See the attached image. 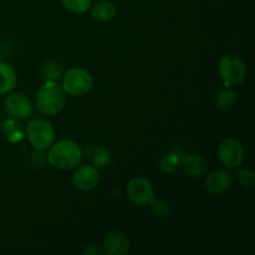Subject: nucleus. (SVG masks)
Instances as JSON below:
<instances>
[{"mask_svg":"<svg viewBox=\"0 0 255 255\" xmlns=\"http://www.w3.org/2000/svg\"><path fill=\"white\" fill-rule=\"evenodd\" d=\"M82 152L79 144L71 139L52 143L47 153V162L59 171H69L81 162Z\"/></svg>","mask_w":255,"mask_h":255,"instance_id":"1","label":"nucleus"},{"mask_svg":"<svg viewBox=\"0 0 255 255\" xmlns=\"http://www.w3.org/2000/svg\"><path fill=\"white\" fill-rule=\"evenodd\" d=\"M66 104V94L57 82L46 81L36 95V106L47 116H54L62 111Z\"/></svg>","mask_w":255,"mask_h":255,"instance_id":"2","label":"nucleus"},{"mask_svg":"<svg viewBox=\"0 0 255 255\" xmlns=\"http://www.w3.org/2000/svg\"><path fill=\"white\" fill-rule=\"evenodd\" d=\"M62 90L70 96H84L94 87V77L82 67H72L62 75Z\"/></svg>","mask_w":255,"mask_h":255,"instance_id":"3","label":"nucleus"},{"mask_svg":"<svg viewBox=\"0 0 255 255\" xmlns=\"http://www.w3.org/2000/svg\"><path fill=\"white\" fill-rule=\"evenodd\" d=\"M219 77L226 87H234L246 80L247 65L243 59L234 54L222 57L218 65Z\"/></svg>","mask_w":255,"mask_h":255,"instance_id":"4","label":"nucleus"},{"mask_svg":"<svg viewBox=\"0 0 255 255\" xmlns=\"http://www.w3.org/2000/svg\"><path fill=\"white\" fill-rule=\"evenodd\" d=\"M26 137L37 151H46L55 142V129L45 119H32L26 126Z\"/></svg>","mask_w":255,"mask_h":255,"instance_id":"5","label":"nucleus"},{"mask_svg":"<svg viewBox=\"0 0 255 255\" xmlns=\"http://www.w3.org/2000/svg\"><path fill=\"white\" fill-rule=\"evenodd\" d=\"M246 158V149L238 138L228 137L218 147V159L224 168L236 169L243 164Z\"/></svg>","mask_w":255,"mask_h":255,"instance_id":"6","label":"nucleus"},{"mask_svg":"<svg viewBox=\"0 0 255 255\" xmlns=\"http://www.w3.org/2000/svg\"><path fill=\"white\" fill-rule=\"evenodd\" d=\"M127 196L129 201L138 207L154 203V191L151 182L144 177H134L127 184Z\"/></svg>","mask_w":255,"mask_h":255,"instance_id":"7","label":"nucleus"},{"mask_svg":"<svg viewBox=\"0 0 255 255\" xmlns=\"http://www.w3.org/2000/svg\"><path fill=\"white\" fill-rule=\"evenodd\" d=\"M100 178L101 176H100L99 168L94 164H86L76 169L72 176V183L75 188L79 191L89 192L96 188L97 184L100 183Z\"/></svg>","mask_w":255,"mask_h":255,"instance_id":"8","label":"nucleus"},{"mask_svg":"<svg viewBox=\"0 0 255 255\" xmlns=\"http://www.w3.org/2000/svg\"><path fill=\"white\" fill-rule=\"evenodd\" d=\"M5 109L12 119L16 120H25L32 115V104L21 92L9 95L5 100Z\"/></svg>","mask_w":255,"mask_h":255,"instance_id":"9","label":"nucleus"},{"mask_svg":"<svg viewBox=\"0 0 255 255\" xmlns=\"http://www.w3.org/2000/svg\"><path fill=\"white\" fill-rule=\"evenodd\" d=\"M234 177L227 168L214 169L211 173L207 174L204 186L208 192L213 194L224 193L233 186Z\"/></svg>","mask_w":255,"mask_h":255,"instance_id":"10","label":"nucleus"},{"mask_svg":"<svg viewBox=\"0 0 255 255\" xmlns=\"http://www.w3.org/2000/svg\"><path fill=\"white\" fill-rule=\"evenodd\" d=\"M104 251L107 255H125L129 252V239L125 233L114 231L104 241Z\"/></svg>","mask_w":255,"mask_h":255,"instance_id":"11","label":"nucleus"},{"mask_svg":"<svg viewBox=\"0 0 255 255\" xmlns=\"http://www.w3.org/2000/svg\"><path fill=\"white\" fill-rule=\"evenodd\" d=\"M183 169L192 177H203L208 172L209 164L201 153H191L182 162Z\"/></svg>","mask_w":255,"mask_h":255,"instance_id":"12","label":"nucleus"},{"mask_svg":"<svg viewBox=\"0 0 255 255\" xmlns=\"http://www.w3.org/2000/svg\"><path fill=\"white\" fill-rule=\"evenodd\" d=\"M90 9H91L92 19L97 20V21H110L117 14L116 5L107 0H102L95 5H91Z\"/></svg>","mask_w":255,"mask_h":255,"instance_id":"13","label":"nucleus"},{"mask_svg":"<svg viewBox=\"0 0 255 255\" xmlns=\"http://www.w3.org/2000/svg\"><path fill=\"white\" fill-rule=\"evenodd\" d=\"M16 81L15 70L6 62H0V95H6L12 91Z\"/></svg>","mask_w":255,"mask_h":255,"instance_id":"14","label":"nucleus"},{"mask_svg":"<svg viewBox=\"0 0 255 255\" xmlns=\"http://www.w3.org/2000/svg\"><path fill=\"white\" fill-rule=\"evenodd\" d=\"M236 101L237 92L236 90H233V87H227V89L222 90L216 96V106L221 110L231 109Z\"/></svg>","mask_w":255,"mask_h":255,"instance_id":"15","label":"nucleus"},{"mask_svg":"<svg viewBox=\"0 0 255 255\" xmlns=\"http://www.w3.org/2000/svg\"><path fill=\"white\" fill-rule=\"evenodd\" d=\"M64 75V70L56 61H47L42 67V76L46 81L57 82Z\"/></svg>","mask_w":255,"mask_h":255,"instance_id":"16","label":"nucleus"},{"mask_svg":"<svg viewBox=\"0 0 255 255\" xmlns=\"http://www.w3.org/2000/svg\"><path fill=\"white\" fill-rule=\"evenodd\" d=\"M61 1L69 11L75 14H84L90 10L92 5V0H61Z\"/></svg>","mask_w":255,"mask_h":255,"instance_id":"17","label":"nucleus"},{"mask_svg":"<svg viewBox=\"0 0 255 255\" xmlns=\"http://www.w3.org/2000/svg\"><path fill=\"white\" fill-rule=\"evenodd\" d=\"M236 178L238 183L243 188H253L255 184V174L252 169L249 168H239L237 169Z\"/></svg>","mask_w":255,"mask_h":255,"instance_id":"18","label":"nucleus"},{"mask_svg":"<svg viewBox=\"0 0 255 255\" xmlns=\"http://www.w3.org/2000/svg\"><path fill=\"white\" fill-rule=\"evenodd\" d=\"M111 161V153H110L109 149L106 148H99L96 149V152L94 153L92 157V162H94V166L100 168V167H105L110 163Z\"/></svg>","mask_w":255,"mask_h":255,"instance_id":"19","label":"nucleus"},{"mask_svg":"<svg viewBox=\"0 0 255 255\" xmlns=\"http://www.w3.org/2000/svg\"><path fill=\"white\" fill-rule=\"evenodd\" d=\"M177 164H178V157H176L174 154H168V156L163 157L161 161V169L163 172H173L177 168Z\"/></svg>","mask_w":255,"mask_h":255,"instance_id":"20","label":"nucleus"},{"mask_svg":"<svg viewBox=\"0 0 255 255\" xmlns=\"http://www.w3.org/2000/svg\"><path fill=\"white\" fill-rule=\"evenodd\" d=\"M84 253L87 254V255H96V254L102 255V254H106V253H105L104 248H101V247L97 246V244H91V246H89V248L85 249Z\"/></svg>","mask_w":255,"mask_h":255,"instance_id":"21","label":"nucleus"}]
</instances>
